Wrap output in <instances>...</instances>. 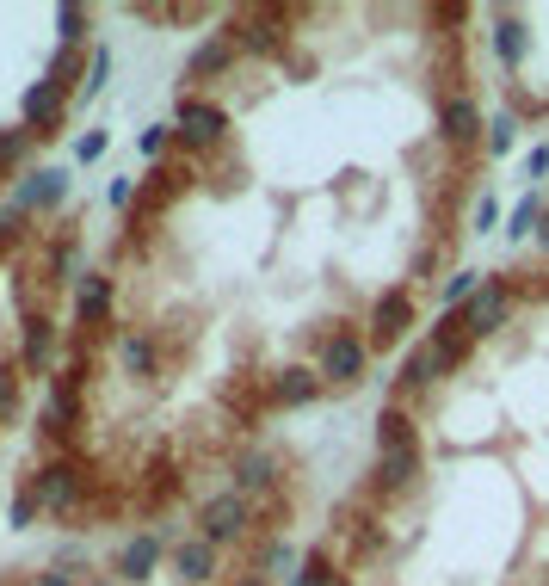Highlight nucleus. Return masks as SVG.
<instances>
[{"label": "nucleus", "mask_w": 549, "mask_h": 586, "mask_svg": "<svg viewBox=\"0 0 549 586\" xmlns=\"http://www.w3.org/2000/svg\"><path fill=\"white\" fill-rule=\"evenodd\" d=\"M81 75H87V56H81L75 44H62V50L50 56V68H44V81H50V87H62V93H68V87H75ZM81 87H87V81H81Z\"/></svg>", "instance_id": "21"}, {"label": "nucleus", "mask_w": 549, "mask_h": 586, "mask_svg": "<svg viewBox=\"0 0 549 586\" xmlns=\"http://www.w3.org/2000/svg\"><path fill=\"white\" fill-rule=\"evenodd\" d=\"M105 75H112V50H93V68H87V99L105 87Z\"/></svg>", "instance_id": "34"}, {"label": "nucleus", "mask_w": 549, "mask_h": 586, "mask_svg": "<svg viewBox=\"0 0 549 586\" xmlns=\"http://www.w3.org/2000/svg\"><path fill=\"white\" fill-rule=\"evenodd\" d=\"M494 50H500L506 68H519V62H525V25L500 13V19H494Z\"/></svg>", "instance_id": "22"}, {"label": "nucleus", "mask_w": 549, "mask_h": 586, "mask_svg": "<svg viewBox=\"0 0 549 586\" xmlns=\"http://www.w3.org/2000/svg\"><path fill=\"white\" fill-rule=\"evenodd\" d=\"M56 25H62V44H75L81 50V38H87V7H56Z\"/></svg>", "instance_id": "28"}, {"label": "nucleus", "mask_w": 549, "mask_h": 586, "mask_svg": "<svg viewBox=\"0 0 549 586\" xmlns=\"http://www.w3.org/2000/svg\"><path fill=\"white\" fill-rule=\"evenodd\" d=\"M38 586H75V574H68V568H44Z\"/></svg>", "instance_id": "38"}, {"label": "nucleus", "mask_w": 549, "mask_h": 586, "mask_svg": "<svg viewBox=\"0 0 549 586\" xmlns=\"http://www.w3.org/2000/svg\"><path fill=\"white\" fill-rule=\"evenodd\" d=\"M235 586H266V580H260V574H247V580H235Z\"/></svg>", "instance_id": "40"}, {"label": "nucleus", "mask_w": 549, "mask_h": 586, "mask_svg": "<svg viewBox=\"0 0 549 586\" xmlns=\"http://www.w3.org/2000/svg\"><path fill=\"white\" fill-rule=\"evenodd\" d=\"M512 130H519L512 118H494V124H488V149H494V155H506V149H512Z\"/></svg>", "instance_id": "35"}, {"label": "nucleus", "mask_w": 549, "mask_h": 586, "mask_svg": "<svg viewBox=\"0 0 549 586\" xmlns=\"http://www.w3.org/2000/svg\"><path fill=\"white\" fill-rule=\"evenodd\" d=\"M173 136L186 142V149H216V142L229 136V118H223V105H210V99H179Z\"/></svg>", "instance_id": "5"}, {"label": "nucleus", "mask_w": 549, "mask_h": 586, "mask_svg": "<svg viewBox=\"0 0 549 586\" xmlns=\"http://www.w3.org/2000/svg\"><path fill=\"white\" fill-rule=\"evenodd\" d=\"M420 475V432L401 408H383L377 420V488L395 494V488H414Z\"/></svg>", "instance_id": "1"}, {"label": "nucleus", "mask_w": 549, "mask_h": 586, "mask_svg": "<svg viewBox=\"0 0 549 586\" xmlns=\"http://www.w3.org/2000/svg\"><path fill=\"white\" fill-rule=\"evenodd\" d=\"M31 488H38L44 512H75V506H81V488H87V475L68 463V457H56V463H38V469H31Z\"/></svg>", "instance_id": "4"}, {"label": "nucleus", "mask_w": 549, "mask_h": 586, "mask_svg": "<svg viewBox=\"0 0 549 586\" xmlns=\"http://www.w3.org/2000/svg\"><path fill=\"white\" fill-rule=\"evenodd\" d=\"M247 525H253V500H247V494H235V488L198 506V537H204V543H216V549L235 543V537H247Z\"/></svg>", "instance_id": "3"}, {"label": "nucleus", "mask_w": 549, "mask_h": 586, "mask_svg": "<svg viewBox=\"0 0 549 586\" xmlns=\"http://www.w3.org/2000/svg\"><path fill=\"white\" fill-rule=\"evenodd\" d=\"M167 142H173V124H149V130L136 136V149L149 155V161H161V155H167Z\"/></svg>", "instance_id": "31"}, {"label": "nucleus", "mask_w": 549, "mask_h": 586, "mask_svg": "<svg viewBox=\"0 0 549 586\" xmlns=\"http://www.w3.org/2000/svg\"><path fill=\"white\" fill-rule=\"evenodd\" d=\"M272 568H290V562H297V549H290V543H272V556H266Z\"/></svg>", "instance_id": "39"}, {"label": "nucleus", "mask_w": 549, "mask_h": 586, "mask_svg": "<svg viewBox=\"0 0 549 586\" xmlns=\"http://www.w3.org/2000/svg\"><path fill=\"white\" fill-rule=\"evenodd\" d=\"M38 512H44V500H38V488H31V475H25V482H19V494H13V525L25 531L31 519H38Z\"/></svg>", "instance_id": "29"}, {"label": "nucleus", "mask_w": 549, "mask_h": 586, "mask_svg": "<svg viewBox=\"0 0 549 586\" xmlns=\"http://www.w3.org/2000/svg\"><path fill=\"white\" fill-rule=\"evenodd\" d=\"M50 364H56V321H50V315H31L25 334H19V371L44 377Z\"/></svg>", "instance_id": "12"}, {"label": "nucleus", "mask_w": 549, "mask_h": 586, "mask_svg": "<svg viewBox=\"0 0 549 586\" xmlns=\"http://www.w3.org/2000/svg\"><path fill=\"white\" fill-rule=\"evenodd\" d=\"M438 124H445V142H475V136H482V112H475V99H445V118H438Z\"/></svg>", "instance_id": "20"}, {"label": "nucleus", "mask_w": 549, "mask_h": 586, "mask_svg": "<svg viewBox=\"0 0 549 586\" xmlns=\"http://www.w3.org/2000/svg\"><path fill=\"white\" fill-rule=\"evenodd\" d=\"M364 364H371V346H364V334H352V327H334V334L321 340V358H315V371L321 383H358L364 377Z\"/></svg>", "instance_id": "2"}, {"label": "nucleus", "mask_w": 549, "mask_h": 586, "mask_svg": "<svg viewBox=\"0 0 549 586\" xmlns=\"http://www.w3.org/2000/svg\"><path fill=\"white\" fill-rule=\"evenodd\" d=\"M494 229H500V198L482 192V198H475V235H494Z\"/></svg>", "instance_id": "33"}, {"label": "nucleus", "mask_w": 549, "mask_h": 586, "mask_svg": "<svg viewBox=\"0 0 549 586\" xmlns=\"http://www.w3.org/2000/svg\"><path fill=\"white\" fill-rule=\"evenodd\" d=\"M334 586H352V580H346V574H340V580H334Z\"/></svg>", "instance_id": "43"}, {"label": "nucleus", "mask_w": 549, "mask_h": 586, "mask_svg": "<svg viewBox=\"0 0 549 586\" xmlns=\"http://www.w3.org/2000/svg\"><path fill=\"white\" fill-rule=\"evenodd\" d=\"M118 352H124V364H130L136 377H155V364H161V358H155V340H149V334H124Z\"/></svg>", "instance_id": "24"}, {"label": "nucleus", "mask_w": 549, "mask_h": 586, "mask_svg": "<svg viewBox=\"0 0 549 586\" xmlns=\"http://www.w3.org/2000/svg\"><path fill=\"white\" fill-rule=\"evenodd\" d=\"M99 155H105V130H93V136L75 142V161H99Z\"/></svg>", "instance_id": "36"}, {"label": "nucleus", "mask_w": 549, "mask_h": 586, "mask_svg": "<svg viewBox=\"0 0 549 586\" xmlns=\"http://www.w3.org/2000/svg\"><path fill=\"white\" fill-rule=\"evenodd\" d=\"M506 315H512V290H506L500 278H488V284L463 303L457 321H463V334H469V340H488L494 327H506Z\"/></svg>", "instance_id": "7"}, {"label": "nucleus", "mask_w": 549, "mask_h": 586, "mask_svg": "<svg viewBox=\"0 0 549 586\" xmlns=\"http://www.w3.org/2000/svg\"><path fill=\"white\" fill-rule=\"evenodd\" d=\"M173 574H179V580H192V586H204V580L216 574V543H204V537L173 543Z\"/></svg>", "instance_id": "17"}, {"label": "nucleus", "mask_w": 549, "mask_h": 586, "mask_svg": "<svg viewBox=\"0 0 549 586\" xmlns=\"http://www.w3.org/2000/svg\"><path fill=\"white\" fill-rule=\"evenodd\" d=\"M155 568H161V537H155V531H142V537H130V543L118 549V580L136 586V580H149Z\"/></svg>", "instance_id": "14"}, {"label": "nucleus", "mask_w": 549, "mask_h": 586, "mask_svg": "<svg viewBox=\"0 0 549 586\" xmlns=\"http://www.w3.org/2000/svg\"><path fill=\"white\" fill-rule=\"evenodd\" d=\"M229 38H235L241 50H253V56H272V50H284V13H278V7H253V13L235 19Z\"/></svg>", "instance_id": "9"}, {"label": "nucleus", "mask_w": 549, "mask_h": 586, "mask_svg": "<svg viewBox=\"0 0 549 586\" xmlns=\"http://www.w3.org/2000/svg\"><path fill=\"white\" fill-rule=\"evenodd\" d=\"M50 266H56V284H68V278H87V272H81V247H75V241H62Z\"/></svg>", "instance_id": "30"}, {"label": "nucleus", "mask_w": 549, "mask_h": 586, "mask_svg": "<svg viewBox=\"0 0 549 586\" xmlns=\"http://www.w3.org/2000/svg\"><path fill=\"white\" fill-rule=\"evenodd\" d=\"M13 414H19V371L0 364V420H13Z\"/></svg>", "instance_id": "32"}, {"label": "nucleus", "mask_w": 549, "mask_h": 586, "mask_svg": "<svg viewBox=\"0 0 549 586\" xmlns=\"http://www.w3.org/2000/svg\"><path fill=\"white\" fill-rule=\"evenodd\" d=\"M272 482H278V463H272L266 451H247V457L235 463V494H247V500H253V494H266Z\"/></svg>", "instance_id": "19"}, {"label": "nucleus", "mask_w": 549, "mask_h": 586, "mask_svg": "<svg viewBox=\"0 0 549 586\" xmlns=\"http://www.w3.org/2000/svg\"><path fill=\"white\" fill-rule=\"evenodd\" d=\"M62 198H68V173H62V167H44V173H31L25 186H19L13 204H19V210H56Z\"/></svg>", "instance_id": "16"}, {"label": "nucleus", "mask_w": 549, "mask_h": 586, "mask_svg": "<svg viewBox=\"0 0 549 586\" xmlns=\"http://www.w3.org/2000/svg\"><path fill=\"white\" fill-rule=\"evenodd\" d=\"M87 586H112V580H87Z\"/></svg>", "instance_id": "42"}, {"label": "nucleus", "mask_w": 549, "mask_h": 586, "mask_svg": "<svg viewBox=\"0 0 549 586\" xmlns=\"http://www.w3.org/2000/svg\"><path fill=\"white\" fill-rule=\"evenodd\" d=\"M334 580H340V574H334V562H327L321 549H315V556H303V568L290 574V586H334Z\"/></svg>", "instance_id": "27"}, {"label": "nucleus", "mask_w": 549, "mask_h": 586, "mask_svg": "<svg viewBox=\"0 0 549 586\" xmlns=\"http://www.w3.org/2000/svg\"><path fill=\"white\" fill-rule=\"evenodd\" d=\"M105 309H112V278H105V272H87V278L75 284V315H81V327H99Z\"/></svg>", "instance_id": "18"}, {"label": "nucleus", "mask_w": 549, "mask_h": 586, "mask_svg": "<svg viewBox=\"0 0 549 586\" xmlns=\"http://www.w3.org/2000/svg\"><path fill=\"white\" fill-rule=\"evenodd\" d=\"M321 389H327L321 371H309V364H284V371H272V383H266V401L272 408H309Z\"/></svg>", "instance_id": "10"}, {"label": "nucleus", "mask_w": 549, "mask_h": 586, "mask_svg": "<svg viewBox=\"0 0 549 586\" xmlns=\"http://www.w3.org/2000/svg\"><path fill=\"white\" fill-rule=\"evenodd\" d=\"M62 112H68V93L62 87H50V81H38L25 93V130H38V136H56V124H62Z\"/></svg>", "instance_id": "13"}, {"label": "nucleus", "mask_w": 549, "mask_h": 586, "mask_svg": "<svg viewBox=\"0 0 549 586\" xmlns=\"http://www.w3.org/2000/svg\"><path fill=\"white\" fill-rule=\"evenodd\" d=\"M451 371V358H445V346H438V340H420L408 358H401V389H408V395H420V389H432L438 377H445Z\"/></svg>", "instance_id": "11"}, {"label": "nucleus", "mask_w": 549, "mask_h": 586, "mask_svg": "<svg viewBox=\"0 0 549 586\" xmlns=\"http://www.w3.org/2000/svg\"><path fill=\"white\" fill-rule=\"evenodd\" d=\"M81 377H87V364H68V371L50 383V401H44V432H75L81 420Z\"/></svg>", "instance_id": "8"}, {"label": "nucleus", "mask_w": 549, "mask_h": 586, "mask_svg": "<svg viewBox=\"0 0 549 586\" xmlns=\"http://www.w3.org/2000/svg\"><path fill=\"white\" fill-rule=\"evenodd\" d=\"M235 56H241V44L229 38H210V44H198L192 56H186V81H210V75H223V68H235Z\"/></svg>", "instance_id": "15"}, {"label": "nucleus", "mask_w": 549, "mask_h": 586, "mask_svg": "<svg viewBox=\"0 0 549 586\" xmlns=\"http://www.w3.org/2000/svg\"><path fill=\"white\" fill-rule=\"evenodd\" d=\"M525 173H531V179H543V173H549V142H537V149L525 155Z\"/></svg>", "instance_id": "37"}, {"label": "nucleus", "mask_w": 549, "mask_h": 586, "mask_svg": "<svg viewBox=\"0 0 549 586\" xmlns=\"http://www.w3.org/2000/svg\"><path fill=\"white\" fill-rule=\"evenodd\" d=\"M31 142H38V130H25V124L0 130V173H7V167H19V161L31 155Z\"/></svg>", "instance_id": "25"}, {"label": "nucleus", "mask_w": 549, "mask_h": 586, "mask_svg": "<svg viewBox=\"0 0 549 586\" xmlns=\"http://www.w3.org/2000/svg\"><path fill=\"white\" fill-rule=\"evenodd\" d=\"M482 284H488V272H475V266L451 272V278H445V315H451L457 303H469V297H475V290H482Z\"/></svg>", "instance_id": "26"}, {"label": "nucleus", "mask_w": 549, "mask_h": 586, "mask_svg": "<svg viewBox=\"0 0 549 586\" xmlns=\"http://www.w3.org/2000/svg\"><path fill=\"white\" fill-rule=\"evenodd\" d=\"M408 327H414V297L408 290H383V297L371 303V334H364V346L383 352L395 340H408Z\"/></svg>", "instance_id": "6"}, {"label": "nucleus", "mask_w": 549, "mask_h": 586, "mask_svg": "<svg viewBox=\"0 0 549 586\" xmlns=\"http://www.w3.org/2000/svg\"><path fill=\"white\" fill-rule=\"evenodd\" d=\"M537 235H543V247H549V216H543V223H537Z\"/></svg>", "instance_id": "41"}, {"label": "nucleus", "mask_w": 549, "mask_h": 586, "mask_svg": "<svg viewBox=\"0 0 549 586\" xmlns=\"http://www.w3.org/2000/svg\"><path fill=\"white\" fill-rule=\"evenodd\" d=\"M537 223H543V198L525 192L519 204H512V216H506V235H512V241H525V235H537Z\"/></svg>", "instance_id": "23"}]
</instances>
